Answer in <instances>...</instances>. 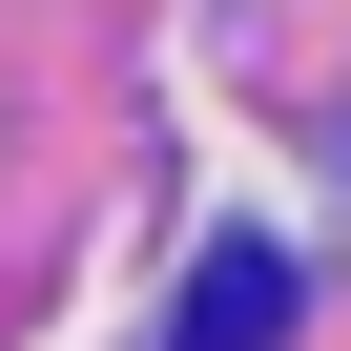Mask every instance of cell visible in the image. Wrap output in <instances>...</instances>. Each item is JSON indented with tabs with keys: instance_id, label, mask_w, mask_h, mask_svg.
<instances>
[{
	"instance_id": "6da1fadb",
	"label": "cell",
	"mask_w": 351,
	"mask_h": 351,
	"mask_svg": "<svg viewBox=\"0 0 351 351\" xmlns=\"http://www.w3.org/2000/svg\"><path fill=\"white\" fill-rule=\"evenodd\" d=\"M269 330H289V269H269V248H228V269H207V310H186V351H269Z\"/></svg>"
}]
</instances>
